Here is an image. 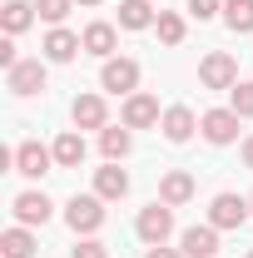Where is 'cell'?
Instances as JSON below:
<instances>
[{"label": "cell", "mask_w": 253, "mask_h": 258, "mask_svg": "<svg viewBox=\"0 0 253 258\" xmlns=\"http://www.w3.org/2000/svg\"><path fill=\"white\" fill-rule=\"evenodd\" d=\"M30 20H35V5H30V0H5V10H0V25H5V35L30 30Z\"/></svg>", "instance_id": "22"}, {"label": "cell", "mask_w": 253, "mask_h": 258, "mask_svg": "<svg viewBox=\"0 0 253 258\" xmlns=\"http://www.w3.org/2000/svg\"><path fill=\"white\" fill-rule=\"evenodd\" d=\"M248 209H253V194H248Z\"/></svg>", "instance_id": "33"}, {"label": "cell", "mask_w": 253, "mask_h": 258, "mask_svg": "<svg viewBox=\"0 0 253 258\" xmlns=\"http://www.w3.org/2000/svg\"><path fill=\"white\" fill-rule=\"evenodd\" d=\"M35 248H40V243H35V233L25 224H15V228L0 233V253L5 258H35Z\"/></svg>", "instance_id": "20"}, {"label": "cell", "mask_w": 253, "mask_h": 258, "mask_svg": "<svg viewBox=\"0 0 253 258\" xmlns=\"http://www.w3.org/2000/svg\"><path fill=\"white\" fill-rule=\"evenodd\" d=\"M159 119H164V109H159V99L144 95V90H134V95L124 99V109H119V124H129V129H154Z\"/></svg>", "instance_id": "8"}, {"label": "cell", "mask_w": 253, "mask_h": 258, "mask_svg": "<svg viewBox=\"0 0 253 258\" xmlns=\"http://www.w3.org/2000/svg\"><path fill=\"white\" fill-rule=\"evenodd\" d=\"M80 50H85V40H80L75 30H65V25H50L45 45H40V55H45L50 64H70L75 55H80Z\"/></svg>", "instance_id": "10"}, {"label": "cell", "mask_w": 253, "mask_h": 258, "mask_svg": "<svg viewBox=\"0 0 253 258\" xmlns=\"http://www.w3.org/2000/svg\"><path fill=\"white\" fill-rule=\"evenodd\" d=\"M65 224L75 228L80 238H95L99 228H104V199L99 194H75L65 204Z\"/></svg>", "instance_id": "1"}, {"label": "cell", "mask_w": 253, "mask_h": 258, "mask_svg": "<svg viewBox=\"0 0 253 258\" xmlns=\"http://www.w3.org/2000/svg\"><path fill=\"white\" fill-rule=\"evenodd\" d=\"M159 10L149 0H119V30H154Z\"/></svg>", "instance_id": "19"}, {"label": "cell", "mask_w": 253, "mask_h": 258, "mask_svg": "<svg viewBox=\"0 0 253 258\" xmlns=\"http://www.w3.org/2000/svg\"><path fill=\"white\" fill-rule=\"evenodd\" d=\"M253 219V209H248V199H238V194H214V204H209V224L219 228H243Z\"/></svg>", "instance_id": "6"}, {"label": "cell", "mask_w": 253, "mask_h": 258, "mask_svg": "<svg viewBox=\"0 0 253 258\" xmlns=\"http://www.w3.org/2000/svg\"><path fill=\"white\" fill-rule=\"evenodd\" d=\"M70 258H109V248H104L99 238H80V243L70 248Z\"/></svg>", "instance_id": "27"}, {"label": "cell", "mask_w": 253, "mask_h": 258, "mask_svg": "<svg viewBox=\"0 0 253 258\" xmlns=\"http://www.w3.org/2000/svg\"><path fill=\"white\" fill-rule=\"evenodd\" d=\"M159 129H164V139H169V144H189L194 129H199V114H194L189 104H169V109H164V119H159Z\"/></svg>", "instance_id": "12"}, {"label": "cell", "mask_w": 253, "mask_h": 258, "mask_svg": "<svg viewBox=\"0 0 253 258\" xmlns=\"http://www.w3.org/2000/svg\"><path fill=\"white\" fill-rule=\"evenodd\" d=\"M10 214H15V224L35 228V224H50V214H55V204H50V199H45L40 189H25V194H15V204H10Z\"/></svg>", "instance_id": "9"}, {"label": "cell", "mask_w": 253, "mask_h": 258, "mask_svg": "<svg viewBox=\"0 0 253 258\" xmlns=\"http://www.w3.org/2000/svg\"><path fill=\"white\" fill-rule=\"evenodd\" d=\"M199 85H204V90H233V85H238V60H233L228 50H209V55L199 60Z\"/></svg>", "instance_id": "3"}, {"label": "cell", "mask_w": 253, "mask_h": 258, "mask_svg": "<svg viewBox=\"0 0 253 258\" xmlns=\"http://www.w3.org/2000/svg\"><path fill=\"white\" fill-rule=\"evenodd\" d=\"M199 134L209 144H233L238 139V114L233 109H209V114H199Z\"/></svg>", "instance_id": "13"}, {"label": "cell", "mask_w": 253, "mask_h": 258, "mask_svg": "<svg viewBox=\"0 0 253 258\" xmlns=\"http://www.w3.org/2000/svg\"><path fill=\"white\" fill-rule=\"evenodd\" d=\"M248 258H253V253H248Z\"/></svg>", "instance_id": "34"}, {"label": "cell", "mask_w": 253, "mask_h": 258, "mask_svg": "<svg viewBox=\"0 0 253 258\" xmlns=\"http://www.w3.org/2000/svg\"><path fill=\"white\" fill-rule=\"evenodd\" d=\"M219 10H223V0H189V15H194V20H214Z\"/></svg>", "instance_id": "28"}, {"label": "cell", "mask_w": 253, "mask_h": 258, "mask_svg": "<svg viewBox=\"0 0 253 258\" xmlns=\"http://www.w3.org/2000/svg\"><path fill=\"white\" fill-rule=\"evenodd\" d=\"M144 258H184V248H169V243H159V248H144Z\"/></svg>", "instance_id": "30"}, {"label": "cell", "mask_w": 253, "mask_h": 258, "mask_svg": "<svg viewBox=\"0 0 253 258\" xmlns=\"http://www.w3.org/2000/svg\"><path fill=\"white\" fill-rule=\"evenodd\" d=\"M35 10H40L45 25H65V15L75 10V0H35Z\"/></svg>", "instance_id": "26"}, {"label": "cell", "mask_w": 253, "mask_h": 258, "mask_svg": "<svg viewBox=\"0 0 253 258\" xmlns=\"http://www.w3.org/2000/svg\"><path fill=\"white\" fill-rule=\"evenodd\" d=\"M99 149H104V159L109 164H119L129 154V149H134V134H129V124H109V129H99Z\"/></svg>", "instance_id": "21"}, {"label": "cell", "mask_w": 253, "mask_h": 258, "mask_svg": "<svg viewBox=\"0 0 253 258\" xmlns=\"http://www.w3.org/2000/svg\"><path fill=\"white\" fill-rule=\"evenodd\" d=\"M223 25L233 35H253V0H223Z\"/></svg>", "instance_id": "23"}, {"label": "cell", "mask_w": 253, "mask_h": 258, "mask_svg": "<svg viewBox=\"0 0 253 258\" xmlns=\"http://www.w3.org/2000/svg\"><path fill=\"white\" fill-rule=\"evenodd\" d=\"M95 194L104 199V204L124 199V194H129V174L119 169V164H109V159H104V169H95Z\"/></svg>", "instance_id": "17"}, {"label": "cell", "mask_w": 253, "mask_h": 258, "mask_svg": "<svg viewBox=\"0 0 253 258\" xmlns=\"http://www.w3.org/2000/svg\"><path fill=\"white\" fill-rule=\"evenodd\" d=\"M134 233H139L149 248L169 243V233H174V209H169L164 199H154L149 209H139V219H134Z\"/></svg>", "instance_id": "2"}, {"label": "cell", "mask_w": 253, "mask_h": 258, "mask_svg": "<svg viewBox=\"0 0 253 258\" xmlns=\"http://www.w3.org/2000/svg\"><path fill=\"white\" fill-rule=\"evenodd\" d=\"M50 169H60V164H55V149H45L40 139L15 144V174H25V179H45Z\"/></svg>", "instance_id": "5"}, {"label": "cell", "mask_w": 253, "mask_h": 258, "mask_svg": "<svg viewBox=\"0 0 253 258\" xmlns=\"http://www.w3.org/2000/svg\"><path fill=\"white\" fill-rule=\"evenodd\" d=\"M99 90H109V95H134L139 90V60H129V55H114V60L99 64Z\"/></svg>", "instance_id": "4"}, {"label": "cell", "mask_w": 253, "mask_h": 258, "mask_svg": "<svg viewBox=\"0 0 253 258\" xmlns=\"http://www.w3.org/2000/svg\"><path fill=\"white\" fill-rule=\"evenodd\" d=\"M179 248H184V258H214L219 253V228L214 224H194L179 233Z\"/></svg>", "instance_id": "15"}, {"label": "cell", "mask_w": 253, "mask_h": 258, "mask_svg": "<svg viewBox=\"0 0 253 258\" xmlns=\"http://www.w3.org/2000/svg\"><path fill=\"white\" fill-rule=\"evenodd\" d=\"M50 149H55V164H60V169H80V164H85V154H90L80 129H65V134L50 144Z\"/></svg>", "instance_id": "18"}, {"label": "cell", "mask_w": 253, "mask_h": 258, "mask_svg": "<svg viewBox=\"0 0 253 258\" xmlns=\"http://www.w3.org/2000/svg\"><path fill=\"white\" fill-rule=\"evenodd\" d=\"M228 109H233L238 119H253V80H238V85L228 90Z\"/></svg>", "instance_id": "25"}, {"label": "cell", "mask_w": 253, "mask_h": 258, "mask_svg": "<svg viewBox=\"0 0 253 258\" xmlns=\"http://www.w3.org/2000/svg\"><path fill=\"white\" fill-rule=\"evenodd\" d=\"M154 30H159V45H184V15H174V10H159V20H154Z\"/></svg>", "instance_id": "24"}, {"label": "cell", "mask_w": 253, "mask_h": 258, "mask_svg": "<svg viewBox=\"0 0 253 258\" xmlns=\"http://www.w3.org/2000/svg\"><path fill=\"white\" fill-rule=\"evenodd\" d=\"M75 5H104V0H75Z\"/></svg>", "instance_id": "32"}, {"label": "cell", "mask_w": 253, "mask_h": 258, "mask_svg": "<svg viewBox=\"0 0 253 258\" xmlns=\"http://www.w3.org/2000/svg\"><path fill=\"white\" fill-rule=\"evenodd\" d=\"M159 199L169 204V209H184L194 199V174H184V169H169L164 179H159Z\"/></svg>", "instance_id": "16"}, {"label": "cell", "mask_w": 253, "mask_h": 258, "mask_svg": "<svg viewBox=\"0 0 253 258\" xmlns=\"http://www.w3.org/2000/svg\"><path fill=\"white\" fill-rule=\"evenodd\" d=\"M70 119H75V129H109V109H104V95H75V104H70Z\"/></svg>", "instance_id": "11"}, {"label": "cell", "mask_w": 253, "mask_h": 258, "mask_svg": "<svg viewBox=\"0 0 253 258\" xmlns=\"http://www.w3.org/2000/svg\"><path fill=\"white\" fill-rule=\"evenodd\" d=\"M80 40H85V55H99V60H114V50H119V30L109 20H90Z\"/></svg>", "instance_id": "14"}, {"label": "cell", "mask_w": 253, "mask_h": 258, "mask_svg": "<svg viewBox=\"0 0 253 258\" xmlns=\"http://www.w3.org/2000/svg\"><path fill=\"white\" fill-rule=\"evenodd\" d=\"M45 60H20L15 70H5V90L10 95H20V99H30V95H40L45 90Z\"/></svg>", "instance_id": "7"}, {"label": "cell", "mask_w": 253, "mask_h": 258, "mask_svg": "<svg viewBox=\"0 0 253 258\" xmlns=\"http://www.w3.org/2000/svg\"><path fill=\"white\" fill-rule=\"evenodd\" d=\"M243 164H248V169H253V134H248V139H243Z\"/></svg>", "instance_id": "31"}, {"label": "cell", "mask_w": 253, "mask_h": 258, "mask_svg": "<svg viewBox=\"0 0 253 258\" xmlns=\"http://www.w3.org/2000/svg\"><path fill=\"white\" fill-rule=\"evenodd\" d=\"M0 64H5V70H15V64H20V55H15V35H5V40H0Z\"/></svg>", "instance_id": "29"}]
</instances>
